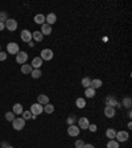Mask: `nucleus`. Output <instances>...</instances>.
I'll list each match as a JSON object with an SVG mask.
<instances>
[{"label": "nucleus", "mask_w": 132, "mask_h": 148, "mask_svg": "<svg viewBox=\"0 0 132 148\" xmlns=\"http://www.w3.org/2000/svg\"><path fill=\"white\" fill-rule=\"evenodd\" d=\"M32 113V115H33V119H36V117H38V115H41L42 113H44V106H41L40 103H33L31 106V110H29Z\"/></svg>", "instance_id": "1"}, {"label": "nucleus", "mask_w": 132, "mask_h": 148, "mask_svg": "<svg viewBox=\"0 0 132 148\" xmlns=\"http://www.w3.org/2000/svg\"><path fill=\"white\" fill-rule=\"evenodd\" d=\"M53 57H54V53H53L52 49H42L41 53H40V58L42 61H50Z\"/></svg>", "instance_id": "2"}, {"label": "nucleus", "mask_w": 132, "mask_h": 148, "mask_svg": "<svg viewBox=\"0 0 132 148\" xmlns=\"http://www.w3.org/2000/svg\"><path fill=\"white\" fill-rule=\"evenodd\" d=\"M12 127L16 131H21L25 127V121L23 118H15V121L12 122Z\"/></svg>", "instance_id": "3"}, {"label": "nucleus", "mask_w": 132, "mask_h": 148, "mask_svg": "<svg viewBox=\"0 0 132 148\" xmlns=\"http://www.w3.org/2000/svg\"><path fill=\"white\" fill-rule=\"evenodd\" d=\"M19 52H20L19 44H16V42H8V44H7V53L16 56Z\"/></svg>", "instance_id": "4"}, {"label": "nucleus", "mask_w": 132, "mask_h": 148, "mask_svg": "<svg viewBox=\"0 0 132 148\" xmlns=\"http://www.w3.org/2000/svg\"><path fill=\"white\" fill-rule=\"evenodd\" d=\"M27 61H28V53L20 50V52L16 54V62H17V64H21V65H24V64H27Z\"/></svg>", "instance_id": "5"}, {"label": "nucleus", "mask_w": 132, "mask_h": 148, "mask_svg": "<svg viewBox=\"0 0 132 148\" xmlns=\"http://www.w3.org/2000/svg\"><path fill=\"white\" fill-rule=\"evenodd\" d=\"M128 138H129V135L127 131H119V132H116V136H115L118 143H124V141L128 140Z\"/></svg>", "instance_id": "6"}, {"label": "nucleus", "mask_w": 132, "mask_h": 148, "mask_svg": "<svg viewBox=\"0 0 132 148\" xmlns=\"http://www.w3.org/2000/svg\"><path fill=\"white\" fill-rule=\"evenodd\" d=\"M4 24H5V28H7L9 32H15L17 29V21L15 20V19H8Z\"/></svg>", "instance_id": "7"}, {"label": "nucleus", "mask_w": 132, "mask_h": 148, "mask_svg": "<svg viewBox=\"0 0 132 148\" xmlns=\"http://www.w3.org/2000/svg\"><path fill=\"white\" fill-rule=\"evenodd\" d=\"M79 131H81V128L78 127V126L71 124V126L67 127V135L71 136V138H74V136H78V135H79Z\"/></svg>", "instance_id": "8"}, {"label": "nucleus", "mask_w": 132, "mask_h": 148, "mask_svg": "<svg viewBox=\"0 0 132 148\" xmlns=\"http://www.w3.org/2000/svg\"><path fill=\"white\" fill-rule=\"evenodd\" d=\"M20 38L23 40L24 42H31L32 41V32H29L28 29H24V31H21L20 33Z\"/></svg>", "instance_id": "9"}, {"label": "nucleus", "mask_w": 132, "mask_h": 148, "mask_svg": "<svg viewBox=\"0 0 132 148\" xmlns=\"http://www.w3.org/2000/svg\"><path fill=\"white\" fill-rule=\"evenodd\" d=\"M115 114H116L115 107H111V106H106V107H104V115H106L107 118H114Z\"/></svg>", "instance_id": "10"}, {"label": "nucleus", "mask_w": 132, "mask_h": 148, "mask_svg": "<svg viewBox=\"0 0 132 148\" xmlns=\"http://www.w3.org/2000/svg\"><path fill=\"white\" fill-rule=\"evenodd\" d=\"M37 103H40L41 106H45V104L50 103V102H49V96L45 95V94H40V95L37 96Z\"/></svg>", "instance_id": "11"}, {"label": "nucleus", "mask_w": 132, "mask_h": 148, "mask_svg": "<svg viewBox=\"0 0 132 148\" xmlns=\"http://www.w3.org/2000/svg\"><path fill=\"white\" fill-rule=\"evenodd\" d=\"M42 60L40 58V57H35V58L32 60V64L31 66L33 68V69H41V66H42Z\"/></svg>", "instance_id": "12"}, {"label": "nucleus", "mask_w": 132, "mask_h": 148, "mask_svg": "<svg viewBox=\"0 0 132 148\" xmlns=\"http://www.w3.org/2000/svg\"><path fill=\"white\" fill-rule=\"evenodd\" d=\"M42 33V36H49L50 33H52V25H49V24H42L41 25V31H40Z\"/></svg>", "instance_id": "13"}, {"label": "nucleus", "mask_w": 132, "mask_h": 148, "mask_svg": "<svg viewBox=\"0 0 132 148\" xmlns=\"http://www.w3.org/2000/svg\"><path fill=\"white\" fill-rule=\"evenodd\" d=\"M78 127L82 128V130H87L89 128V126H90V122H89V119L87 118H81L79 121H78Z\"/></svg>", "instance_id": "14"}, {"label": "nucleus", "mask_w": 132, "mask_h": 148, "mask_svg": "<svg viewBox=\"0 0 132 148\" xmlns=\"http://www.w3.org/2000/svg\"><path fill=\"white\" fill-rule=\"evenodd\" d=\"M57 21V16L56 13H49L48 16H45V23L49 25H53Z\"/></svg>", "instance_id": "15"}, {"label": "nucleus", "mask_w": 132, "mask_h": 148, "mask_svg": "<svg viewBox=\"0 0 132 148\" xmlns=\"http://www.w3.org/2000/svg\"><path fill=\"white\" fill-rule=\"evenodd\" d=\"M12 113H13L15 115H21V114L24 113L23 104H21V103H15V104H13V110H12Z\"/></svg>", "instance_id": "16"}, {"label": "nucleus", "mask_w": 132, "mask_h": 148, "mask_svg": "<svg viewBox=\"0 0 132 148\" xmlns=\"http://www.w3.org/2000/svg\"><path fill=\"white\" fill-rule=\"evenodd\" d=\"M102 85H103L102 79L95 78V79H91V85H90V87H91V89H94V90H97V89H99V87H101Z\"/></svg>", "instance_id": "17"}, {"label": "nucleus", "mask_w": 132, "mask_h": 148, "mask_svg": "<svg viewBox=\"0 0 132 148\" xmlns=\"http://www.w3.org/2000/svg\"><path fill=\"white\" fill-rule=\"evenodd\" d=\"M106 106L115 107V106H119V103H118V100H116V98H114V96H108L107 99H106Z\"/></svg>", "instance_id": "18"}, {"label": "nucleus", "mask_w": 132, "mask_h": 148, "mask_svg": "<svg viewBox=\"0 0 132 148\" xmlns=\"http://www.w3.org/2000/svg\"><path fill=\"white\" fill-rule=\"evenodd\" d=\"M116 132H118V131L115 130V128H107V131H106V136H107L110 140H114L115 136H116Z\"/></svg>", "instance_id": "19"}, {"label": "nucleus", "mask_w": 132, "mask_h": 148, "mask_svg": "<svg viewBox=\"0 0 132 148\" xmlns=\"http://www.w3.org/2000/svg\"><path fill=\"white\" fill-rule=\"evenodd\" d=\"M33 68L31 66V64H24V65H21V73L23 74H31Z\"/></svg>", "instance_id": "20"}, {"label": "nucleus", "mask_w": 132, "mask_h": 148, "mask_svg": "<svg viewBox=\"0 0 132 148\" xmlns=\"http://www.w3.org/2000/svg\"><path fill=\"white\" fill-rule=\"evenodd\" d=\"M32 38H33L35 41H37V42H41L42 38H44V36H42V33L40 31H35L33 33H32Z\"/></svg>", "instance_id": "21"}, {"label": "nucleus", "mask_w": 132, "mask_h": 148, "mask_svg": "<svg viewBox=\"0 0 132 148\" xmlns=\"http://www.w3.org/2000/svg\"><path fill=\"white\" fill-rule=\"evenodd\" d=\"M35 23H36V24H40V25L45 24V16L41 15V13L36 15V16H35Z\"/></svg>", "instance_id": "22"}, {"label": "nucleus", "mask_w": 132, "mask_h": 148, "mask_svg": "<svg viewBox=\"0 0 132 148\" xmlns=\"http://www.w3.org/2000/svg\"><path fill=\"white\" fill-rule=\"evenodd\" d=\"M75 106L78 107V108H85V107H86V99H85V98H77Z\"/></svg>", "instance_id": "23"}, {"label": "nucleus", "mask_w": 132, "mask_h": 148, "mask_svg": "<svg viewBox=\"0 0 132 148\" xmlns=\"http://www.w3.org/2000/svg\"><path fill=\"white\" fill-rule=\"evenodd\" d=\"M85 95H86L87 98H94L95 96V90L91 89V87H87V89H85Z\"/></svg>", "instance_id": "24"}, {"label": "nucleus", "mask_w": 132, "mask_h": 148, "mask_svg": "<svg viewBox=\"0 0 132 148\" xmlns=\"http://www.w3.org/2000/svg\"><path fill=\"white\" fill-rule=\"evenodd\" d=\"M81 85L85 87V89H87V87H90L91 85V79L89 78V77H85V78H82V81H81Z\"/></svg>", "instance_id": "25"}, {"label": "nucleus", "mask_w": 132, "mask_h": 148, "mask_svg": "<svg viewBox=\"0 0 132 148\" xmlns=\"http://www.w3.org/2000/svg\"><path fill=\"white\" fill-rule=\"evenodd\" d=\"M44 113H46V114H53V113H54V106H53L52 103L45 104V106H44Z\"/></svg>", "instance_id": "26"}, {"label": "nucleus", "mask_w": 132, "mask_h": 148, "mask_svg": "<svg viewBox=\"0 0 132 148\" xmlns=\"http://www.w3.org/2000/svg\"><path fill=\"white\" fill-rule=\"evenodd\" d=\"M41 69H33L32 70V73H31V76H32V78H35V79H37V78H40L41 77Z\"/></svg>", "instance_id": "27"}, {"label": "nucleus", "mask_w": 132, "mask_h": 148, "mask_svg": "<svg viewBox=\"0 0 132 148\" xmlns=\"http://www.w3.org/2000/svg\"><path fill=\"white\" fill-rule=\"evenodd\" d=\"M107 148H120L119 147V143L116 140H108V143H107Z\"/></svg>", "instance_id": "28"}, {"label": "nucleus", "mask_w": 132, "mask_h": 148, "mask_svg": "<svg viewBox=\"0 0 132 148\" xmlns=\"http://www.w3.org/2000/svg\"><path fill=\"white\" fill-rule=\"evenodd\" d=\"M23 115V119L24 121H29V119H33V115H32L31 111H24V113L21 114Z\"/></svg>", "instance_id": "29"}, {"label": "nucleus", "mask_w": 132, "mask_h": 148, "mask_svg": "<svg viewBox=\"0 0 132 148\" xmlns=\"http://www.w3.org/2000/svg\"><path fill=\"white\" fill-rule=\"evenodd\" d=\"M15 118H16V115H15L12 111H11V113H7V114H5V119H7L8 122H13Z\"/></svg>", "instance_id": "30"}, {"label": "nucleus", "mask_w": 132, "mask_h": 148, "mask_svg": "<svg viewBox=\"0 0 132 148\" xmlns=\"http://www.w3.org/2000/svg\"><path fill=\"white\" fill-rule=\"evenodd\" d=\"M123 104H124V107H127V108H131V104H132L131 98H124V99H123Z\"/></svg>", "instance_id": "31"}, {"label": "nucleus", "mask_w": 132, "mask_h": 148, "mask_svg": "<svg viewBox=\"0 0 132 148\" xmlns=\"http://www.w3.org/2000/svg\"><path fill=\"white\" fill-rule=\"evenodd\" d=\"M77 121V118L74 117V115H71V117H69L67 119H66V123H67V126H71V124H74Z\"/></svg>", "instance_id": "32"}, {"label": "nucleus", "mask_w": 132, "mask_h": 148, "mask_svg": "<svg viewBox=\"0 0 132 148\" xmlns=\"http://www.w3.org/2000/svg\"><path fill=\"white\" fill-rule=\"evenodd\" d=\"M85 144H86V143H85L82 139H78V140L75 141V148H83Z\"/></svg>", "instance_id": "33"}, {"label": "nucleus", "mask_w": 132, "mask_h": 148, "mask_svg": "<svg viewBox=\"0 0 132 148\" xmlns=\"http://www.w3.org/2000/svg\"><path fill=\"white\" fill-rule=\"evenodd\" d=\"M7 20H8L7 15L4 13V12H0V21H1V23H5Z\"/></svg>", "instance_id": "34"}, {"label": "nucleus", "mask_w": 132, "mask_h": 148, "mask_svg": "<svg viewBox=\"0 0 132 148\" xmlns=\"http://www.w3.org/2000/svg\"><path fill=\"white\" fill-rule=\"evenodd\" d=\"M87 130H90L91 132H97L98 127H97V124H90V126H89V128H87Z\"/></svg>", "instance_id": "35"}, {"label": "nucleus", "mask_w": 132, "mask_h": 148, "mask_svg": "<svg viewBox=\"0 0 132 148\" xmlns=\"http://www.w3.org/2000/svg\"><path fill=\"white\" fill-rule=\"evenodd\" d=\"M5 60H7V53L0 52V61H5Z\"/></svg>", "instance_id": "36"}, {"label": "nucleus", "mask_w": 132, "mask_h": 148, "mask_svg": "<svg viewBox=\"0 0 132 148\" xmlns=\"http://www.w3.org/2000/svg\"><path fill=\"white\" fill-rule=\"evenodd\" d=\"M3 29H5V24L0 21V31H3Z\"/></svg>", "instance_id": "37"}, {"label": "nucleus", "mask_w": 132, "mask_h": 148, "mask_svg": "<svg viewBox=\"0 0 132 148\" xmlns=\"http://www.w3.org/2000/svg\"><path fill=\"white\" fill-rule=\"evenodd\" d=\"M83 148H95V147H94L93 144H85V145H83Z\"/></svg>", "instance_id": "38"}, {"label": "nucleus", "mask_w": 132, "mask_h": 148, "mask_svg": "<svg viewBox=\"0 0 132 148\" xmlns=\"http://www.w3.org/2000/svg\"><path fill=\"white\" fill-rule=\"evenodd\" d=\"M5 148H13V147H12V145H7V147H5Z\"/></svg>", "instance_id": "39"}, {"label": "nucleus", "mask_w": 132, "mask_h": 148, "mask_svg": "<svg viewBox=\"0 0 132 148\" xmlns=\"http://www.w3.org/2000/svg\"><path fill=\"white\" fill-rule=\"evenodd\" d=\"M0 52H1V45H0Z\"/></svg>", "instance_id": "40"}]
</instances>
